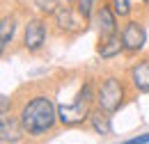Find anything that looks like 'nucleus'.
Instances as JSON below:
<instances>
[{
	"label": "nucleus",
	"mask_w": 149,
	"mask_h": 144,
	"mask_svg": "<svg viewBox=\"0 0 149 144\" xmlns=\"http://www.w3.org/2000/svg\"><path fill=\"white\" fill-rule=\"evenodd\" d=\"M94 2L96 0H76L74 5H76V9L83 14V16L87 18L90 23H92V16H94V12H96V7H94Z\"/></svg>",
	"instance_id": "obj_15"
},
{
	"label": "nucleus",
	"mask_w": 149,
	"mask_h": 144,
	"mask_svg": "<svg viewBox=\"0 0 149 144\" xmlns=\"http://www.w3.org/2000/svg\"><path fill=\"white\" fill-rule=\"evenodd\" d=\"M28 135L21 126L16 112H9V114H0V142L2 144H16L23 142Z\"/></svg>",
	"instance_id": "obj_9"
},
{
	"label": "nucleus",
	"mask_w": 149,
	"mask_h": 144,
	"mask_svg": "<svg viewBox=\"0 0 149 144\" xmlns=\"http://www.w3.org/2000/svg\"><path fill=\"white\" fill-rule=\"evenodd\" d=\"M62 2H69V5H74V2H76V0H62Z\"/></svg>",
	"instance_id": "obj_19"
},
{
	"label": "nucleus",
	"mask_w": 149,
	"mask_h": 144,
	"mask_svg": "<svg viewBox=\"0 0 149 144\" xmlns=\"http://www.w3.org/2000/svg\"><path fill=\"white\" fill-rule=\"evenodd\" d=\"M122 41H124V55L135 57L138 53H142L145 44H147V30H145V23L140 18H126L122 23Z\"/></svg>",
	"instance_id": "obj_6"
},
{
	"label": "nucleus",
	"mask_w": 149,
	"mask_h": 144,
	"mask_svg": "<svg viewBox=\"0 0 149 144\" xmlns=\"http://www.w3.org/2000/svg\"><path fill=\"white\" fill-rule=\"evenodd\" d=\"M16 28H19L16 14H2V21H0V51H2V55L7 53V48L12 46Z\"/></svg>",
	"instance_id": "obj_12"
},
{
	"label": "nucleus",
	"mask_w": 149,
	"mask_h": 144,
	"mask_svg": "<svg viewBox=\"0 0 149 144\" xmlns=\"http://www.w3.org/2000/svg\"><path fill=\"white\" fill-rule=\"evenodd\" d=\"M126 78L135 94H149V57H138L129 66Z\"/></svg>",
	"instance_id": "obj_8"
},
{
	"label": "nucleus",
	"mask_w": 149,
	"mask_h": 144,
	"mask_svg": "<svg viewBox=\"0 0 149 144\" xmlns=\"http://www.w3.org/2000/svg\"><path fill=\"white\" fill-rule=\"evenodd\" d=\"M133 5H140L142 9H147V7H149V0H133ZM135 9H138V7H135Z\"/></svg>",
	"instance_id": "obj_18"
},
{
	"label": "nucleus",
	"mask_w": 149,
	"mask_h": 144,
	"mask_svg": "<svg viewBox=\"0 0 149 144\" xmlns=\"http://www.w3.org/2000/svg\"><path fill=\"white\" fill-rule=\"evenodd\" d=\"M119 21L122 18L117 16V12L110 7V2L108 0H101V5L96 7V12H94V16H92V25L96 28L99 39H108V37L117 35L122 30Z\"/></svg>",
	"instance_id": "obj_7"
},
{
	"label": "nucleus",
	"mask_w": 149,
	"mask_h": 144,
	"mask_svg": "<svg viewBox=\"0 0 149 144\" xmlns=\"http://www.w3.org/2000/svg\"><path fill=\"white\" fill-rule=\"evenodd\" d=\"M147 142H149V130H147V133H142V135H138V137L126 140V144H147Z\"/></svg>",
	"instance_id": "obj_17"
},
{
	"label": "nucleus",
	"mask_w": 149,
	"mask_h": 144,
	"mask_svg": "<svg viewBox=\"0 0 149 144\" xmlns=\"http://www.w3.org/2000/svg\"><path fill=\"white\" fill-rule=\"evenodd\" d=\"M16 117L25 135L32 140H41L60 126L55 101L48 91L41 89H32L30 94H25L23 98L16 101Z\"/></svg>",
	"instance_id": "obj_1"
},
{
	"label": "nucleus",
	"mask_w": 149,
	"mask_h": 144,
	"mask_svg": "<svg viewBox=\"0 0 149 144\" xmlns=\"http://www.w3.org/2000/svg\"><path fill=\"white\" fill-rule=\"evenodd\" d=\"M51 21L41 14H30L23 23V37H21V46L23 51L30 55H39L46 48V41L51 35Z\"/></svg>",
	"instance_id": "obj_5"
},
{
	"label": "nucleus",
	"mask_w": 149,
	"mask_h": 144,
	"mask_svg": "<svg viewBox=\"0 0 149 144\" xmlns=\"http://www.w3.org/2000/svg\"><path fill=\"white\" fill-rule=\"evenodd\" d=\"M108 2H110V7L117 12V16L122 18V21L131 18V16H133V12H135L133 0H108Z\"/></svg>",
	"instance_id": "obj_14"
},
{
	"label": "nucleus",
	"mask_w": 149,
	"mask_h": 144,
	"mask_svg": "<svg viewBox=\"0 0 149 144\" xmlns=\"http://www.w3.org/2000/svg\"><path fill=\"white\" fill-rule=\"evenodd\" d=\"M133 94L135 91L124 73H103L96 85V108L108 114H117L131 101Z\"/></svg>",
	"instance_id": "obj_3"
},
{
	"label": "nucleus",
	"mask_w": 149,
	"mask_h": 144,
	"mask_svg": "<svg viewBox=\"0 0 149 144\" xmlns=\"http://www.w3.org/2000/svg\"><path fill=\"white\" fill-rule=\"evenodd\" d=\"M96 53H99V57H101L103 62H110V60H115V57L124 55V41H122V35L117 32V35L108 37V39H99Z\"/></svg>",
	"instance_id": "obj_10"
},
{
	"label": "nucleus",
	"mask_w": 149,
	"mask_h": 144,
	"mask_svg": "<svg viewBox=\"0 0 149 144\" xmlns=\"http://www.w3.org/2000/svg\"><path fill=\"white\" fill-rule=\"evenodd\" d=\"M60 2L62 0H30V9H32V14H41V16L51 18L53 12L60 7Z\"/></svg>",
	"instance_id": "obj_13"
},
{
	"label": "nucleus",
	"mask_w": 149,
	"mask_h": 144,
	"mask_svg": "<svg viewBox=\"0 0 149 144\" xmlns=\"http://www.w3.org/2000/svg\"><path fill=\"white\" fill-rule=\"evenodd\" d=\"M96 85L99 80L87 75L80 85V89L76 91L71 103H60L57 114H60V126L62 128H76L90 121V114L96 108Z\"/></svg>",
	"instance_id": "obj_2"
},
{
	"label": "nucleus",
	"mask_w": 149,
	"mask_h": 144,
	"mask_svg": "<svg viewBox=\"0 0 149 144\" xmlns=\"http://www.w3.org/2000/svg\"><path fill=\"white\" fill-rule=\"evenodd\" d=\"M87 124H90V128H92L99 137H110L112 133H115V128H112V114L103 112L101 108H94L92 110Z\"/></svg>",
	"instance_id": "obj_11"
},
{
	"label": "nucleus",
	"mask_w": 149,
	"mask_h": 144,
	"mask_svg": "<svg viewBox=\"0 0 149 144\" xmlns=\"http://www.w3.org/2000/svg\"><path fill=\"white\" fill-rule=\"evenodd\" d=\"M12 103H14V101H12L7 94H2V96H0V114H9L7 110H12Z\"/></svg>",
	"instance_id": "obj_16"
},
{
	"label": "nucleus",
	"mask_w": 149,
	"mask_h": 144,
	"mask_svg": "<svg viewBox=\"0 0 149 144\" xmlns=\"http://www.w3.org/2000/svg\"><path fill=\"white\" fill-rule=\"evenodd\" d=\"M48 21H51L53 32L64 39H74V37L83 35L90 25V21L76 9V5H69V2H60V7L53 12V16Z\"/></svg>",
	"instance_id": "obj_4"
}]
</instances>
